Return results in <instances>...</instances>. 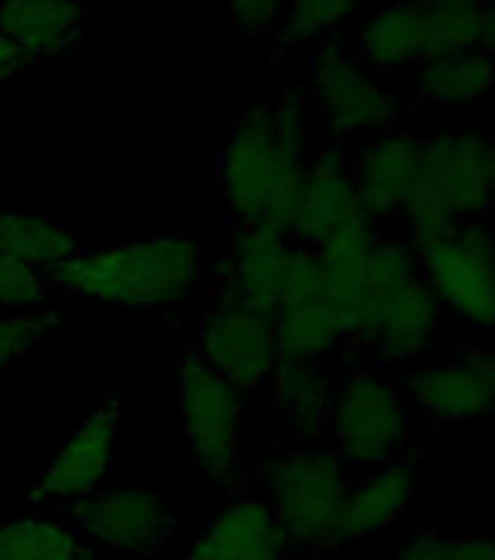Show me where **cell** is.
<instances>
[{
	"label": "cell",
	"mask_w": 495,
	"mask_h": 560,
	"mask_svg": "<svg viewBox=\"0 0 495 560\" xmlns=\"http://www.w3.org/2000/svg\"><path fill=\"white\" fill-rule=\"evenodd\" d=\"M405 388L417 409L446 423H467V420L487 418L490 411H495L490 385L467 357L417 368L405 380Z\"/></svg>",
	"instance_id": "cell-22"
},
{
	"label": "cell",
	"mask_w": 495,
	"mask_h": 560,
	"mask_svg": "<svg viewBox=\"0 0 495 560\" xmlns=\"http://www.w3.org/2000/svg\"><path fill=\"white\" fill-rule=\"evenodd\" d=\"M420 257L411 248L405 236L397 234H376L367 257V280H370V313L376 304L388 298L391 292L402 289L411 280H417Z\"/></svg>",
	"instance_id": "cell-29"
},
{
	"label": "cell",
	"mask_w": 495,
	"mask_h": 560,
	"mask_svg": "<svg viewBox=\"0 0 495 560\" xmlns=\"http://www.w3.org/2000/svg\"><path fill=\"white\" fill-rule=\"evenodd\" d=\"M397 560H495V537H440L435 532L411 534L397 551Z\"/></svg>",
	"instance_id": "cell-32"
},
{
	"label": "cell",
	"mask_w": 495,
	"mask_h": 560,
	"mask_svg": "<svg viewBox=\"0 0 495 560\" xmlns=\"http://www.w3.org/2000/svg\"><path fill=\"white\" fill-rule=\"evenodd\" d=\"M423 143L409 131H388L353 164L358 208L374 222L397 217L411 199L420 178Z\"/></svg>",
	"instance_id": "cell-15"
},
{
	"label": "cell",
	"mask_w": 495,
	"mask_h": 560,
	"mask_svg": "<svg viewBox=\"0 0 495 560\" xmlns=\"http://www.w3.org/2000/svg\"><path fill=\"white\" fill-rule=\"evenodd\" d=\"M411 411L400 385L376 371H353L335 385L330 435L344 464L376 470L411 444Z\"/></svg>",
	"instance_id": "cell-6"
},
{
	"label": "cell",
	"mask_w": 495,
	"mask_h": 560,
	"mask_svg": "<svg viewBox=\"0 0 495 560\" xmlns=\"http://www.w3.org/2000/svg\"><path fill=\"white\" fill-rule=\"evenodd\" d=\"M271 327L278 341V359L321 362L344 345V332L323 287L321 260L309 245L292 243L283 292Z\"/></svg>",
	"instance_id": "cell-10"
},
{
	"label": "cell",
	"mask_w": 495,
	"mask_h": 560,
	"mask_svg": "<svg viewBox=\"0 0 495 560\" xmlns=\"http://www.w3.org/2000/svg\"><path fill=\"white\" fill-rule=\"evenodd\" d=\"M379 234V222L358 210L335 228L315 252L323 269V287L330 298L335 318L344 332V345H367L370 341V280H367V257Z\"/></svg>",
	"instance_id": "cell-13"
},
{
	"label": "cell",
	"mask_w": 495,
	"mask_h": 560,
	"mask_svg": "<svg viewBox=\"0 0 495 560\" xmlns=\"http://www.w3.org/2000/svg\"><path fill=\"white\" fill-rule=\"evenodd\" d=\"M269 397L300 444H330V411L335 383L313 359H278L269 374Z\"/></svg>",
	"instance_id": "cell-19"
},
{
	"label": "cell",
	"mask_w": 495,
	"mask_h": 560,
	"mask_svg": "<svg viewBox=\"0 0 495 560\" xmlns=\"http://www.w3.org/2000/svg\"><path fill=\"white\" fill-rule=\"evenodd\" d=\"M306 173L304 96L251 105L236 117L216 161L231 228H269L288 236Z\"/></svg>",
	"instance_id": "cell-1"
},
{
	"label": "cell",
	"mask_w": 495,
	"mask_h": 560,
	"mask_svg": "<svg viewBox=\"0 0 495 560\" xmlns=\"http://www.w3.org/2000/svg\"><path fill=\"white\" fill-rule=\"evenodd\" d=\"M414 493H417V479H414V467L405 458L376 467L367 479L350 485L347 497L341 502L335 528L330 534V546L365 540V537L379 534L397 516L409 511Z\"/></svg>",
	"instance_id": "cell-18"
},
{
	"label": "cell",
	"mask_w": 495,
	"mask_h": 560,
	"mask_svg": "<svg viewBox=\"0 0 495 560\" xmlns=\"http://www.w3.org/2000/svg\"><path fill=\"white\" fill-rule=\"evenodd\" d=\"M481 0H455L426 9V59L475 50L481 38Z\"/></svg>",
	"instance_id": "cell-27"
},
{
	"label": "cell",
	"mask_w": 495,
	"mask_h": 560,
	"mask_svg": "<svg viewBox=\"0 0 495 560\" xmlns=\"http://www.w3.org/2000/svg\"><path fill=\"white\" fill-rule=\"evenodd\" d=\"M467 359L479 368V374L484 376V383L490 385V392L495 397V353H490V350H472V353H467Z\"/></svg>",
	"instance_id": "cell-37"
},
{
	"label": "cell",
	"mask_w": 495,
	"mask_h": 560,
	"mask_svg": "<svg viewBox=\"0 0 495 560\" xmlns=\"http://www.w3.org/2000/svg\"><path fill=\"white\" fill-rule=\"evenodd\" d=\"M411 3H417L423 9H435V7H446V3H455V0H411Z\"/></svg>",
	"instance_id": "cell-38"
},
{
	"label": "cell",
	"mask_w": 495,
	"mask_h": 560,
	"mask_svg": "<svg viewBox=\"0 0 495 560\" xmlns=\"http://www.w3.org/2000/svg\"><path fill=\"white\" fill-rule=\"evenodd\" d=\"M47 298H50V280L44 271L9 254H0V313L44 310Z\"/></svg>",
	"instance_id": "cell-33"
},
{
	"label": "cell",
	"mask_w": 495,
	"mask_h": 560,
	"mask_svg": "<svg viewBox=\"0 0 495 560\" xmlns=\"http://www.w3.org/2000/svg\"><path fill=\"white\" fill-rule=\"evenodd\" d=\"M358 210L362 208H358L356 178H353L350 158L335 147L321 149L306 173L304 196L297 205L288 240L295 245L318 248L335 228L344 225Z\"/></svg>",
	"instance_id": "cell-16"
},
{
	"label": "cell",
	"mask_w": 495,
	"mask_h": 560,
	"mask_svg": "<svg viewBox=\"0 0 495 560\" xmlns=\"http://www.w3.org/2000/svg\"><path fill=\"white\" fill-rule=\"evenodd\" d=\"M204 248L190 231L146 243L82 248L47 271L52 287L117 310H173L204 278Z\"/></svg>",
	"instance_id": "cell-2"
},
{
	"label": "cell",
	"mask_w": 495,
	"mask_h": 560,
	"mask_svg": "<svg viewBox=\"0 0 495 560\" xmlns=\"http://www.w3.org/2000/svg\"><path fill=\"white\" fill-rule=\"evenodd\" d=\"M266 505L288 546L327 549L350 490L347 464L332 444H304L292 453L266 455L260 464Z\"/></svg>",
	"instance_id": "cell-4"
},
{
	"label": "cell",
	"mask_w": 495,
	"mask_h": 560,
	"mask_svg": "<svg viewBox=\"0 0 495 560\" xmlns=\"http://www.w3.org/2000/svg\"><path fill=\"white\" fill-rule=\"evenodd\" d=\"M175 400L178 432L196 467L227 497H243L245 392L184 348L175 371Z\"/></svg>",
	"instance_id": "cell-3"
},
{
	"label": "cell",
	"mask_w": 495,
	"mask_h": 560,
	"mask_svg": "<svg viewBox=\"0 0 495 560\" xmlns=\"http://www.w3.org/2000/svg\"><path fill=\"white\" fill-rule=\"evenodd\" d=\"M417 257L437 304L475 330H495V231L484 219H467Z\"/></svg>",
	"instance_id": "cell-7"
},
{
	"label": "cell",
	"mask_w": 495,
	"mask_h": 560,
	"mask_svg": "<svg viewBox=\"0 0 495 560\" xmlns=\"http://www.w3.org/2000/svg\"><path fill=\"white\" fill-rule=\"evenodd\" d=\"M495 85V61L484 50H463L452 56H435L417 65V88L420 100L435 105H467L481 103Z\"/></svg>",
	"instance_id": "cell-25"
},
{
	"label": "cell",
	"mask_w": 495,
	"mask_h": 560,
	"mask_svg": "<svg viewBox=\"0 0 495 560\" xmlns=\"http://www.w3.org/2000/svg\"><path fill=\"white\" fill-rule=\"evenodd\" d=\"M286 534L271 508L243 493L204 525L184 560H286Z\"/></svg>",
	"instance_id": "cell-14"
},
{
	"label": "cell",
	"mask_w": 495,
	"mask_h": 560,
	"mask_svg": "<svg viewBox=\"0 0 495 560\" xmlns=\"http://www.w3.org/2000/svg\"><path fill=\"white\" fill-rule=\"evenodd\" d=\"M356 59L370 73H397L426 59V9L402 0L379 9L356 38Z\"/></svg>",
	"instance_id": "cell-23"
},
{
	"label": "cell",
	"mask_w": 495,
	"mask_h": 560,
	"mask_svg": "<svg viewBox=\"0 0 495 560\" xmlns=\"http://www.w3.org/2000/svg\"><path fill=\"white\" fill-rule=\"evenodd\" d=\"M402 219H405V234H409L405 240L417 254L449 240L455 228L461 225V219L455 217V210L440 196L420 190V187H414L411 199L405 201Z\"/></svg>",
	"instance_id": "cell-31"
},
{
	"label": "cell",
	"mask_w": 495,
	"mask_h": 560,
	"mask_svg": "<svg viewBox=\"0 0 495 560\" xmlns=\"http://www.w3.org/2000/svg\"><path fill=\"white\" fill-rule=\"evenodd\" d=\"M35 59H30L21 47L9 42L7 35L0 33V85H7L12 79L24 77L26 70L33 68Z\"/></svg>",
	"instance_id": "cell-35"
},
{
	"label": "cell",
	"mask_w": 495,
	"mask_h": 560,
	"mask_svg": "<svg viewBox=\"0 0 495 560\" xmlns=\"http://www.w3.org/2000/svg\"><path fill=\"white\" fill-rule=\"evenodd\" d=\"M187 350L245 394L266 388L278 362L271 318L257 313L219 266L210 280V304L199 315Z\"/></svg>",
	"instance_id": "cell-5"
},
{
	"label": "cell",
	"mask_w": 495,
	"mask_h": 560,
	"mask_svg": "<svg viewBox=\"0 0 495 560\" xmlns=\"http://www.w3.org/2000/svg\"><path fill=\"white\" fill-rule=\"evenodd\" d=\"M362 0H288L278 26L280 47L318 42L356 15Z\"/></svg>",
	"instance_id": "cell-28"
},
{
	"label": "cell",
	"mask_w": 495,
	"mask_h": 560,
	"mask_svg": "<svg viewBox=\"0 0 495 560\" xmlns=\"http://www.w3.org/2000/svg\"><path fill=\"white\" fill-rule=\"evenodd\" d=\"M417 187L440 196L463 222L484 219L495 208L493 140L479 131L428 138Z\"/></svg>",
	"instance_id": "cell-12"
},
{
	"label": "cell",
	"mask_w": 495,
	"mask_h": 560,
	"mask_svg": "<svg viewBox=\"0 0 495 560\" xmlns=\"http://www.w3.org/2000/svg\"><path fill=\"white\" fill-rule=\"evenodd\" d=\"M64 511L94 549L126 558H152L178 532V516L152 488H99Z\"/></svg>",
	"instance_id": "cell-8"
},
{
	"label": "cell",
	"mask_w": 495,
	"mask_h": 560,
	"mask_svg": "<svg viewBox=\"0 0 495 560\" xmlns=\"http://www.w3.org/2000/svg\"><path fill=\"white\" fill-rule=\"evenodd\" d=\"M437 318H440V304L435 292L420 278L411 280L376 304L367 345L379 353L382 365H405L432 345Z\"/></svg>",
	"instance_id": "cell-20"
},
{
	"label": "cell",
	"mask_w": 495,
	"mask_h": 560,
	"mask_svg": "<svg viewBox=\"0 0 495 560\" xmlns=\"http://www.w3.org/2000/svg\"><path fill=\"white\" fill-rule=\"evenodd\" d=\"M292 240L269 228H231V248L216 260L248 304L274 318L286 278Z\"/></svg>",
	"instance_id": "cell-17"
},
{
	"label": "cell",
	"mask_w": 495,
	"mask_h": 560,
	"mask_svg": "<svg viewBox=\"0 0 495 560\" xmlns=\"http://www.w3.org/2000/svg\"><path fill=\"white\" fill-rule=\"evenodd\" d=\"M85 24L79 0H0V33L35 61L76 50Z\"/></svg>",
	"instance_id": "cell-21"
},
{
	"label": "cell",
	"mask_w": 495,
	"mask_h": 560,
	"mask_svg": "<svg viewBox=\"0 0 495 560\" xmlns=\"http://www.w3.org/2000/svg\"><path fill=\"white\" fill-rule=\"evenodd\" d=\"M479 44L484 47L487 56H495V0L481 9V38Z\"/></svg>",
	"instance_id": "cell-36"
},
{
	"label": "cell",
	"mask_w": 495,
	"mask_h": 560,
	"mask_svg": "<svg viewBox=\"0 0 495 560\" xmlns=\"http://www.w3.org/2000/svg\"><path fill=\"white\" fill-rule=\"evenodd\" d=\"M117 420H120V400L114 397L85 415V420L52 450L42 476L26 493V502L44 508H70L103 488L111 472Z\"/></svg>",
	"instance_id": "cell-11"
},
{
	"label": "cell",
	"mask_w": 495,
	"mask_h": 560,
	"mask_svg": "<svg viewBox=\"0 0 495 560\" xmlns=\"http://www.w3.org/2000/svg\"><path fill=\"white\" fill-rule=\"evenodd\" d=\"M288 0H227V15L239 35H266L278 30Z\"/></svg>",
	"instance_id": "cell-34"
},
{
	"label": "cell",
	"mask_w": 495,
	"mask_h": 560,
	"mask_svg": "<svg viewBox=\"0 0 495 560\" xmlns=\"http://www.w3.org/2000/svg\"><path fill=\"white\" fill-rule=\"evenodd\" d=\"M344 560H362V558H344Z\"/></svg>",
	"instance_id": "cell-39"
},
{
	"label": "cell",
	"mask_w": 495,
	"mask_h": 560,
	"mask_svg": "<svg viewBox=\"0 0 495 560\" xmlns=\"http://www.w3.org/2000/svg\"><path fill=\"white\" fill-rule=\"evenodd\" d=\"M0 560H96V549L70 523L17 516L0 523Z\"/></svg>",
	"instance_id": "cell-26"
},
{
	"label": "cell",
	"mask_w": 495,
	"mask_h": 560,
	"mask_svg": "<svg viewBox=\"0 0 495 560\" xmlns=\"http://www.w3.org/2000/svg\"><path fill=\"white\" fill-rule=\"evenodd\" d=\"M76 252H82L76 228L35 210L0 208V254L24 260L26 266L47 275Z\"/></svg>",
	"instance_id": "cell-24"
},
{
	"label": "cell",
	"mask_w": 495,
	"mask_h": 560,
	"mask_svg": "<svg viewBox=\"0 0 495 560\" xmlns=\"http://www.w3.org/2000/svg\"><path fill=\"white\" fill-rule=\"evenodd\" d=\"M56 324L59 315L47 306L30 313H0V374L35 357Z\"/></svg>",
	"instance_id": "cell-30"
},
{
	"label": "cell",
	"mask_w": 495,
	"mask_h": 560,
	"mask_svg": "<svg viewBox=\"0 0 495 560\" xmlns=\"http://www.w3.org/2000/svg\"><path fill=\"white\" fill-rule=\"evenodd\" d=\"M321 122L332 138L385 131L400 114V100L339 42H323L309 59Z\"/></svg>",
	"instance_id": "cell-9"
},
{
	"label": "cell",
	"mask_w": 495,
	"mask_h": 560,
	"mask_svg": "<svg viewBox=\"0 0 495 560\" xmlns=\"http://www.w3.org/2000/svg\"><path fill=\"white\" fill-rule=\"evenodd\" d=\"M493 158H495V140H493Z\"/></svg>",
	"instance_id": "cell-40"
}]
</instances>
